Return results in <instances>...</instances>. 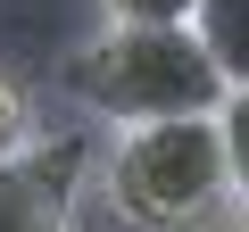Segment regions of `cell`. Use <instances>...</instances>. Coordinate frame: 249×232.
Masks as SVG:
<instances>
[{"label": "cell", "mask_w": 249, "mask_h": 232, "mask_svg": "<svg viewBox=\"0 0 249 232\" xmlns=\"http://www.w3.org/2000/svg\"><path fill=\"white\" fill-rule=\"evenodd\" d=\"M91 166H100V149L83 133H42L25 158L0 166V232H67Z\"/></svg>", "instance_id": "3957f363"}, {"label": "cell", "mask_w": 249, "mask_h": 232, "mask_svg": "<svg viewBox=\"0 0 249 232\" xmlns=\"http://www.w3.org/2000/svg\"><path fill=\"white\" fill-rule=\"evenodd\" d=\"M67 99H83L108 125H158V116H216L224 75L191 25H108L67 58Z\"/></svg>", "instance_id": "7a4b0ae2"}, {"label": "cell", "mask_w": 249, "mask_h": 232, "mask_svg": "<svg viewBox=\"0 0 249 232\" xmlns=\"http://www.w3.org/2000/svg\"><path fill=\"white\" fill-rule=\"evenodd\" d=\"M216 125H224V158H232V191H241V207H249V91H224Z\"/></svg>", "instance_id": "8992f818"}, {"label": "cell", "mask_w": 249, "mask_h": 232, "mask_svg": "<svg viewBox=\"0 0 249 232\" xmlns=\"http://www.w3.org/2000/svg\"><path fill=\"white\" fill-rule=\"evenodd\" d=\"M34 141H42V125H34L25 83H9V75H0V166H9V158H25Z\"/></svg>", "instance_id": "5b68a950"}, {"label": "cell", "mask_w": 249, "mask_h": 232, "mask_svg": "<svg viewBox=\"0 0 249 232\" xmlns=\"http://www.w3.org/2000/svg\"><path fill=\"white\" fill-rule=\"evenodd\" d=\"M108 25H191V0H100Z\"/></svg>", "instance_id": "52a82bcc"}, {"label": "cell", "mask_w": 249, "mask_h": 232, "mask_svg": "<svg viewBox=\"0 0 249 232\" xmlns=\"http://www.w3.org/2000/svg\"><path fill=\"white\" fill-rule=\"evenodd\" d=\"M224 232H249V207H232V224H224Z\"/></svg>", "instance_id": "ba28073f"}, {"label": "cell", "mask_w": 249, "mask_h": 232, "mask_svg": "<svg viewBox=\"0 0 249 232\" xmlns=\"http://www.w3.org/2000/svg\"><path fill=\"white\" fill-rule=\"evenodd\" d=\"M191 33L208 42L216 75L232 91H249V0H191Z\"/></svg>", "instance_id": "277c9868"}, {"label": "cell", "mask_w": 249, "mask_h": 232, "mask_svg": "<svg viewBox=\"0 0 249 232\" xmlns=\"http://www.w3.org/2000/svg\"><path fill=\"white\" fill-rule=\"evenodd\" d=\"M100 199L133 232H224L241 191L224 158L216 116H158V125H116V141L91 166Z\"/></svg>", "instance_id": "6da1fadb"}]
</instances>
